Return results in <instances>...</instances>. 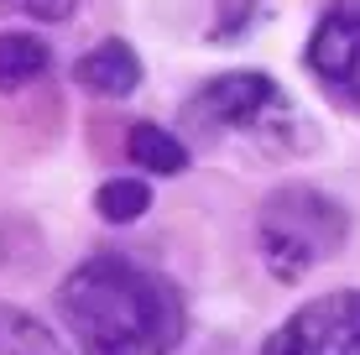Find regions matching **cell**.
Masks as SVG:
<instances>
[{"mask_svg":"<svg viewBox=\"0 0 360 355\" xmlns=\"http://www.w3.org/2000/svg\"><path fill=\"white\" fill-rule=\"evenodd\" d=\"M58 319L79 355H178L188 309L172 277L126 256H89L58 288Z\"/></svg>","mask_w":360,"mask_h":355,"instance_id":"cell-1","label":"cell"},{"mask_svg":"<svg viewBox=\"0 0 360 355\" xmlns=\"http://www.w3.org/2000/svg\"><path fill=\"white\" fill-rule=\"evenodd\" d=\"M350 235V214L314 183H277L256 209V251L277 283H303Z\"/></svg>","mask_w":360,"mask_h":355,"instance_id":"cell-2","label":"cell"},{"mask_svg":"<svg viewBox=\"0 0 360 355\" xmlns=\"http://www.w3.org/2000/svg\"><path fill=\"white\" fill-rule=\"evenodd\" d=\"M183 131L198 141H219V136L282 141V131H297V115L271 73L230 68L193 89V100L183 105Z\"/></svg>","mask_w":360,"mask_h":355,"instance_id":"cell-3","label":"cell"},{"mask_svg":"<svg viewBox=\"0 0 360 355\" xmlns=\"http://www.w3.org/2000/svg\"><path fill=\"white\" fill-rule=\"evenodd\" d=\"M262 355H360V288L303 303L262 340Z\"/></svg>","mask_w":360,"mask_h":355,"instance_id":"cell-4","label":"cell"},{"mask_svg":"<svg viewBox=\"0 0 360 355\" xmlns=\"http://www.w3.org/2000/svg\"><path fill=\"white\" fill-rule=\"evenodd\" d=\"M303 63L340 105L360 110V0H329L308 32Z\"/></svg>","mask_w":360,"mask_h":355,"instance_id":"cell-5","label":"cell"},{"mask_svg":"<svg viewBox=\"0 0 360 355\" xmlns=\"http://www.w3.org/2000/svg\"><path fill=\"white\" fill-rule=\"evenodd\" d=\"M73 79L99 100H126V94L141 89V58H136L126 37H105L73 63Z\"/></svg>","mask_w":360,"mask_h":355,"instance_id":"cell-6","label":"cell"},{"mask_svg":"<svg viewBox=\"0 0 360 355\" xmlns=\"http://www.w3.org/2000/svg\"><path fill=\"white\" fill-rule=\"evenodd\" d=\"M126 152H131V162L141 167V173H152V178H172V173L188 167V141L162 131V126H152V120H136L126 131Z\"/></svg>","mask_w":360,"mask_h":355,"instance_id":"cell-7","label":"cell"},{"mask_svg":"<svg viewBox=\"0 0 360 355\" xmlns=\"http://www.w3.org/2000/svg\"><path fill=\"white\" fill-rule=\"evenodd\" d=\"M47 42L32 32H0V89H27L47 73Z\"/></svg>","mask_w":360,"mask_h":355,"instance_id":"cell-8","label":"cell"},{"mask_svg":"<svg viewBox=\"0 0 360 355\" xmlns=\"http://www.w3.org/2000/svg\"><path fill=\"white\" fill-rule=\"evenodd\" d=\"M0 355H73L42 319L0 303Z\"/></svg>","mask_w":360,"mask_h":355,"instance_id":"cell-9","label":"cell"},{"mask_svg":"<svg viewBox=\"0 0 360 355\" xmlns=\"http://www.w3.org/2000/svg\"><path fill=\"white\" fill-rule=\"evenodd\" d=\"M146 209H152V183L146 178H110L94 188V214L110 225H136Z\"/></svg>","mask_w":360,"mask_h":355,"instance_id":"cell-10","label":"cell"},{"mask_svg":"<svg viewBox=\"0 0 360 355\" xmlns=\"http://www.w3.org/2000/svg\"><path fill=\"white\" fill-rule=\"evenodd\" d=\"M6 6L21 11V16H32V21H47V27H58V21L73 16V6H79V0H6Z\"/></svg>","mask_w":360,"mask_h":355,"instance_id":"cell-11","label":"cell"},{"mask_svg":"<svg viewBox=\"0 0 360 355\" xmlns=\"http://www.w3.org/2000/svg\"><path fill=\"white\" fill-rule=\"evenodd\" d=\"M6 11H11V6H6V0H0V16H6Z\"/></svg>","mask_w":360,"mask_h":355,"instance_id":"cell-12","label":"cell"}]
</instances>
